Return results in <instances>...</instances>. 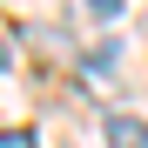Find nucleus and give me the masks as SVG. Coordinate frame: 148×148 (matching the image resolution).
I'll return each instance as SVG.
<instances>
[{
	"mask_svg": "<svg viewBox=\"0 0 148 148\" xmlns=\"http://www.w3.org/2000/svg\"><path fill=\"white\" fill-rule=\"evenodd\" d=\"M108 148H148V121H135V114H108Z\"/></svg>",
	"mask_w": 148,
	"mask_h": 148,
	"instance_id": "nucleus-1",
	"label": "nucleus"
},
{
	"mask_svg": "<svg viewBox=\"0 0 148 148\" xmlns=\"http://www.w3.org/2000/svg\"><path fill=\"white\" fill-rule=\"evenodd\" d=\"M0 148H34V135L27 128H0Z\"/></svg>",
	"mask_w": 148,
	"mask_h": 148,
	"instance_id": "nucleus-2",
	"label": "nucleus"
},
{
	"mask_svg": "<svg viewBox=\"0 0 148 148\" xmlns=\"http://www.w3.org/2000/svg\"><path fill=\"white\" fill-rule=\"evenodd\" d=\"M88 14H94V20H114V14H121V0H88Z\"/></svg>",
	"mask_w": 148,
	"mask_h": 148,
	"instance_id": "nucleus-3",
	"label": "nucleus"
},
{
	"mask_svg": "<svg viewBox=\"0 0 148 148\" xmlns=\"http://www.w3.org/2000/svg\"><path fill=\"white\" fill-rule=\"evenodd\" d=\"M0 67H7V47H0Z\"/></svg>",
	"mask_w": 148,
	"mask_h": 148,
	"instance_id": "nucleus-4",
	"label": "nucleus"
}]
</instances>
